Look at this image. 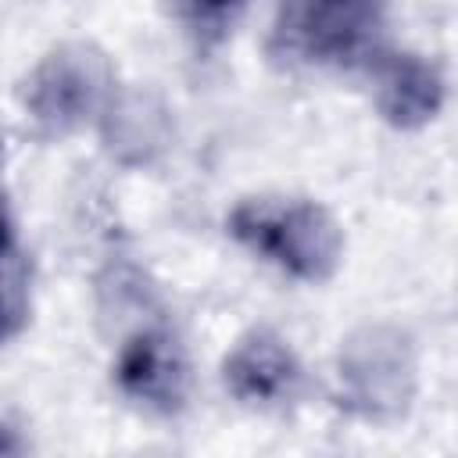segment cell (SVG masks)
Returning a JSON list of instances; mask_svg holds the SVG:
<instances>
[{
    "label": "cell",
    "mask_w": 458,
    "mask_h": 458,
    "mask_svg": "<svg viewBox=\"0 0 458 458\" xmlns=\"http://www.w3.org/2000/svg\"><path fill=\"white\" fill-rule=\"evenodd\" d=\"M225 225L250 254L304 283L329 279L344 254L336 218L308 197H247L233 208Z\"/></svg>",
    "instance_id": "6da1fadb"
},
{
    "label": "cell",
    "mask_w": 458,
    "mask_h": 458,
    "mask_svg": "<svg viewBox=\"0 0 458 458\" xmlns=\"http://www.w3.org/2000/svg\"><path fill=\"white\" fill-rule=\"evenodd\" d=\"M390 0H286L268 54L283 64L358 68L383 54Z\"/></svg>",
    "instance_id": "7a4b0ae2"
},
{
    "label": "cell",
    "mask_w": 458,
    "mask_h": 458,
    "mask_svg": "<svg viewBox=\"0 0 458 458\" xmlns=\"http://www.w3.org/2000/svg\"><path fill=\"white\" fill-rule=\"evenodd\" d=\"M419 361L415 344L390 322L354 329L336 354L340 408L365 422H394L415 401Z\"/></svg>",
    "instance_id": "3957f363"
},
{
    "label": "cell",
    "mask_w": 458,
    "mask_h": 458,
    "mask_svg": "<svg viewBox=\"0 0 458 458\" xmlns=\"http://www.w3.org/2000/svg\"><path fill=\"white\" fill-rule=\"evenodd\" d=\"M114 100V68L93 43L72 39L39 57L21 86V104L39 132L64 136L104 114Z\"/></svg>",
    "instance_id": "277c9868"
},
{
    "label": "cell",
    "mask_w": 458,
    "mask_h": 458,
    "mask_svg": "<svg viewBox=\"0 0 458 458\" xmlns=\"http://www.w3.org/2000/svg\"><path fill=\"white\" fill-rule=\"evenodd\" d=\"M114 383L118 390L154 411V415H175L186 404L190 394V361L179 344V336L161 318H140L122 336L114 351Z\"/></svg>",
    "instance_id": "5b68a950"
},
{
    "label": "cell",
    "mask_w": 458,
    "mask_h": 458,
    "mask_svg": "<svg viewBox=\"0 0 458 458\" xmlns=\"http://www.w3.org/2000/svg\"><path fill=\"white\" fill-rule=\"evenodd\" d=\"M222 379L240 404L276 411L301 397L304 369L293 347L276 329L258 326L233 344V351L222 361Z\"/></svg>",
    "instance_id": "8992f818"
},
{
    "label": "cell",
    "mask_w": 458,
    "mask_h": 458,
    "mask_svg": "<svg viewBox=\"0 0 458 458\" xmlns=\"http://www.w3.org/2000/svg\"><path fill=\"white\" fill-rule=\"evenodd\" d=\"M376 68V107L394 129H422L444 107V72L419 54H379Z\"/></svg>",
    "instance_id": "52a82bcc"
},
{
    "label": "cell",
    "mask_w": 458,
    "mask_h": 458,
    "mask_svg": "<svg viewBox=\"0 0 458 458\" xmlns=\"http://www.w3.org/2000/svg\"><path fill=\"white\" fill-rule=\"evenodd\" d=\"M243 4L247 0H168V11L197 43H215L225 36Z\"/></svg>",
    "instance_id": "ba28073f"
},
{
    "label": "cell",
    "mask_w": 458,
    "mask_h": 458,
    "mask_svg": "<svg viewBox=\"0 0 458 458\" xmlns=\"http://www.w3.org/2000/svg\"><path fill=\"white\" fill-rule=\"evenodd\" d=\"M29 311V293H25V265L18 268H0V344L21 329Z\"/></svg>",
    "instance_id": "9c48e42d"
},
{
    "label": "cell",
    "mask_w": 458,
    "mask_h": 458,
    "mask_svg": "<svg viewBox=\"0 0 458 458\" xmlns=\"http://www.w3.org/2000/svg\"><path fill=\"white\" fill-rule=\"evenodd\" d=\"M21 451H29V444L18 437V429L0 422V454H21Z\"/></svg>",
    "instance_id": "30bf717a"
}]
</instances>
